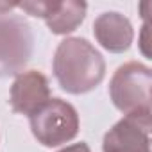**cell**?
<instances>
[{"label":"cell","instance_id":"3","mask_svg":"<svg viewBox=\"0 0 152 152\" xmlns=\"http://www.w3.org/2000/svg\"><path fill=\"white\" fill-rule=\"evenodd\" d=\"M31 118L34 138L45 147H59L79 132V115L75 107L61 99H50Z\"/></svg>","mask_w":152,"mask_h":152},{"label":"cell","instance_id":"4","mask_svg":"<svg viewBox=\"0 0 152 152\" xmlns=\"http://www.w3.org/2000/svg\"><path fill=\"white\" fill-rule=\"evenodd\" d=\"M34 36L16 15H0V79L22 73L32 56Z\"/></svg>","mask_w":152,"mask_h":152},{"label":"cell","instance_id":"5","mask_svg":"<svg viewBox=\"0 0 152 152\" xmlns=\"http://www.w3.org/2000/svg\"><path fill=\"white\" fill-rule=\"evenodd\" d=\"M18 7L27 11L31 16L43 18L50 32L70 34L83 23L88 4L73 2V0L70 2H20Z\"/></svg>","mask_w":152,"mask_h":152},{"label":"cell","instance_id":"8","mask_svg":"<svg viewBox=\"0 0 152 152\" xmlns=\"http://www.w3.org/2000/svg\"><path fill=\"white\" fill-rule=\"evenodd\" d=\"M93 34L97 41L113 54L125 52L134 38V31L129 18L115 11L104 13L93 22Z\"/></svg>","mask_w":152,"mask_h":152},{"label":"cell","instance_id":"10","mask_svg":"<svg viewBox=\"0 0 152 152\" xmlns=\"http://www.w3.org/2000/svg\"><path fill=\"white\" fill-rule=\"evenodd\" d=\"M147 32H148V22H145V25H143V36H147ZM147 45H148V41H147V38H143V41H141V50H143V54L148 57L150 52L147 50Z\"/></svg>","mask_w":152,"mask_h":152},{"label":"cell","instance_id":"6","mask_svg":"<svg viewBox=\"0 0 152 152\" xmlns=\"http://www.w3.org/2000/svg\"><path fill=\"white\" fill-rule=\"evenodd\" d=\"M104 152H150V118L124 116L102 140Z\"/></svg>","mask_w":152,"mask_h":152},{"label":"cell","instance_id":"1","mask_svg":"<svg viewBox=\"0 0 152 152\" xmlns=\"http://www.w3.org/2000/svg\"><path fill=\"white\" fill-rule=\"evenodd\" d=\"M54 75L66 93L83 95L95 90L106 75L102 54L84 38L63 39L54 54Z\"/></svg>","mask_w":152,"mask_h":152},{"label":"cell","instance_id":"7","mask_svg":"<svg viewBox=\"0 0 152 152\" xmlns=\"http://www.w3.org/2000/svg\"><path fill=\"white\" fill-rule=\"evenodd\" d=\"M50 100L47 77L38 70H27L16 75L11 86V107L20 115H34Z\"/></svg>","mask_w":152,"mask_h":152},{"label":"cell","instance_id":"2","mask_svg":"<svg viewBox=\"0 0 152 152\" xmlns=\"http://www.w3.org/2000/svg\"><path fill=\"white\" fill-rule=\"evenodd\" d=\"M150 68L138 61H129L118 66L111 77L109 95L115 107L125 116L150 118Z\"/></svg>","mask_w":152,"mask_h":152},{"label":"cell","instance_id":"9","mask_svg":"<svg viewBox=\"0 0 152 152\" xmlns=\"http://www.w3.org/2000/svg\"><path fill=\"white\" fill-rule=\"evenodd\" d=\"M59 152H91V150H90V147H88L84 141H81V143H73V145H70V147H64V148H61Z\"/></svg>","mask_w":152,"mask_h":152}]
</instances>
